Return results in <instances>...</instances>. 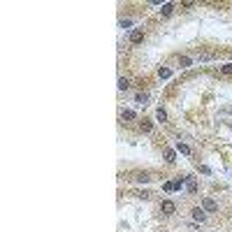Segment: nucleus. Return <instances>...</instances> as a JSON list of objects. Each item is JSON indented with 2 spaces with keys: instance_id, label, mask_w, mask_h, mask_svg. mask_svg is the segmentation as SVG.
Wrapping results in <instances>:
<instances>
[{
  "instance_id": "1",
  "label": "nucleus",
  "mask_w": 232,
  "mask_h": 232,
  "mask_svg": "<svg viewBox=\"0 0 232 232\" xmlns=\"http://www.w3.org/2000/svg\"><path fill=\"white\" fill-rule=\"evenodd\" d=\"M160 209H162V214H174V209H177V207H174V202H170V200H162L160 202Z\"/></svg>"
},
{
  "instance_id": "2",
  "label": "nucleus",
  "mask_w": 232,
  "mask_h": 232,
  "mask_svg": "<svg viewBox=\"0 0 232 232\" xmlns=\"http://www.w3.org/2000/svg\"><path fill=\"white\" fill-rule=\"evenodd\" d=\"M144 40V30H132V35H130V42L132 44H139Z\"/></svg>"
},
{
  "instance_id": "3",
  "label": "nucleus",
  "mask_w": 232,
  "mask_h": 232,
  "mask_svg": "<svg viewBox=\"0 0 232 232\" xmlns=\"http://www.w3.org/2000/svg\"><path fill=\"white\" fill-rule=\"evenodd\" d=\"M202 204H204V209H207V211H216V209H218L216 200H211V197H204V202H202Z\"/></svg>"
},
{
  "instance_id": "4",
  "label": "nucleus",
  "mask_w": 232,
  "mask_h": 232,
  "mask_svg": "<svg viewBox=\"0 0 232 232\" xmlns=\"http://www.w3.org/2000/svg\"><path fill=\"white\" fill-rule=\"evenodd\" d=\"M188 193H197V181L193 177H188Z\"/></svg>"
},
{
  "instance_id": "5",
  "label": "nucleus",
  "mask_w": 232,
  "mask_h": 232,
  "mask_svg": "<svg viewBox=\"0 0 232 232\" xmlns=\"http://www.w3.org/2000/svg\"><path fill=\"white\" fill-rule=\"evenodd\" d=\"M193 218H195V221H200V223H202V221H204L207 216H204V211H202V209H193Z\"/></svg>"
},
{
  "instance_id": "6",
  "label": "nucleus",
  "mask_w": 232,
  "mask_h": 232,
  "mask_svg": "<svg viewBox=\"0 0 232 232\" xmlns=\"http://www.w3.org/2000/svg\"><path fill=\"white\" fill-rule=\"evenodd\" d=\"M121 118H123L125 123H128V121H132V118H135V112H132V109H125L123 114H121Z\"/></svg>"
},
{
  "instance_id": "7",
  "label": "nucleus",
  "mask_w": 232,
  "mask_h": 232,
  "mask_svg": "<svg viewBox=\"0 0 232 232\" xmlns=\"http://www.w3.org/2000/svg\"><path fill=\"white\" fill-rule=\"evenodd\" d=\"M137 105H146V102H149V95H146V93H137Z\"/></svg>"
},
{
  "instance_id": "8",
  "label": "nucleus",
  "mask_w": 232,
  "mask_h": 232,
  "mask_svg": "<svg viewBox=\"0 0 232 232\" xmlns=\"http://www.w3.org/2000/svg\"><path fill=\"white\" fill-rule=\"evenodd\" d=\"M156 118H158L160 123H165V121H167V112H165V109H158V112H156Z\"/></svg>"
},
{
  "instance_id": "9",
  "label": "nucleus",
  "mask_w": 232,
  "mask_h": 232,
  "mask_svg": "<svg viewBox=\"0 0 232 232\" xmlns=\"http://www.w3.org/2000/svg\"><path fill=\"white\" fill-rule=\"evenodd\" d=\"M139 128H142L144 132H151V128H153V123H151V121H146V118H144L142 123H139Z\"/></svg>"
},
{
  "instance_id": "10",
  "label": "nucleus",
  "mask_w": 232,
  "mask_h": 232,
  "mask_svg": "<svg viewBox=\"0 0 232 232\" xmlns=\"http://www.w3.org/2000/svg\"><path fill=\"white\" fill-rule=\"evenodd\" d=\"M190 58H188V56H181V58H179V65H181V67H190Z\"/></svg>"
},
{
  "instance_id": "11",
  "label": "nucleus",
  "mask_w": 232,
  "mask_h": 232,
  "mask_svg": "<svg viewBox=\"0 0 232 232\" xmlns=\"http://www.w3.org/2000/svg\"><path fill=\"white\" fill-rule=\"evenodd\" d=\"M165 160H167V162H174V160H177V158H174V151H172V149H165Z\"/></svg>"
},
{
  "instance_id": "12",
  "label": "nucleus",
  "mask_w": 232,
  "mask_h": 232,
  "mask_svg": "<svg viewBox=\"0 0 232 232\" xmlns=\"http://www.w3.org/2000/svg\"><path fill=\"white\" fill-rule=\"evenodd\" d=\"M172 9H174V5H170V2H167V5H162V16H170Z\"/></svg>"
},
{
  "instance_id": "13",
  "label": "nucleus",
  "mask_w": 232,
  "mask_h": 232,
  "mask_svg": "<svg viewBox=\"0 0 232 232\" xmlns=\"http://www.w3.org/2000/svg\"><path fill=\"white\" fill-rule=\"evenodd\" d=\"M128 86H130V81L125 79V77H121V79H118V88H121V91H125Z\"/></svg>"
},
{
  "instance_id": "14",
  "label": "nucleus",
  "mask_w": 232,
  "mask_h": 232,
  "mask_svg": "<svg viewBox=\"0 0 232 232\" xmlns=\"http://www.w3.org/2000/svg\"><path fill=\"white\" fill-rule=\"evenodd\" d=\"M135 179H137V181H149V179H151V177H149L146 172H142V174H137V177H135Z\"/></svg>"
},
{
  "instance_id": "15",
  "label": "nucleus",
  "mask_w": 232,
  "mask_h": 232,
  "mask_svg": "<svg viewBox=\"0 0 232 232\" xmlns=\"http://www.w3.org/2000/svg\"><path fill=\"white\" fill-rule=\"evenodd\" d=\"M221 72H223V74H232V65H223Z\"/></svg>"
},
{
  "instance_id": "16",
  "label": "nucleus",
  "mask_w": 232,
  "mask_h": 232,
  "mask_svg": "<svg viewBox=\"0 0 232 232\" xmlns=\"http://www.w3.org/2000/svg\"><path fill=\"white\" fill-rule=\"evenodd\" d=\"M179 151H181V153H190V149H188L186 144H181V142H179Z\"/></svg>"
}]
</instances>
